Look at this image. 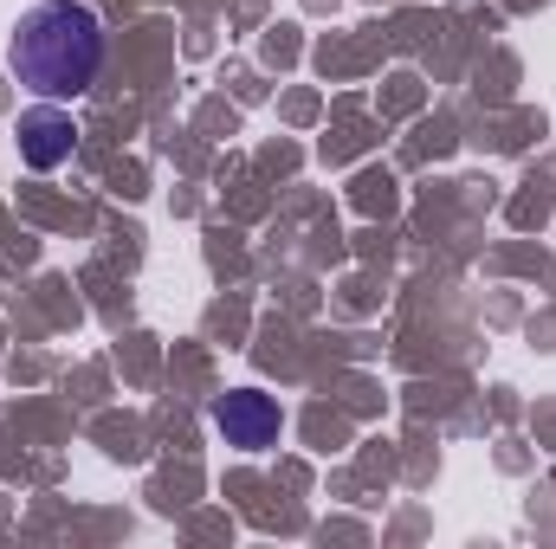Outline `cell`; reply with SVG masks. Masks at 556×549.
Masks as SVG:
<instances>
[{
	"label": "cell",
	"mask_w": 556,
	"mask_h": 549,
	"mask_svg": "<svg viewBox=\"0 0 556 549\" xmlns=\"http://www.w3.org/2000/svg\"><path fill=\"white\" fill-rule=\"evenodd\" d=\"M7 59L33 98H46V104L85 98L104 72V20L85 0H39L20 13Z\"/></svg>",
	"instance_id": "obj_1"
},
{
	"label": "cell",
	"mask_w": 556,
	"mask_h": 549,
	"mask_svg": "<svg viewBox=\"0 0 556 549\" xmlns=\"http://www.w3.org/2000/svg\"><path fill=\"white\" fill-rule=\"evenodd\" d=\"M214 426H220V439L233 446V452H266L278 446V401L273 395H260V388H233V395H220L214 401Z\"/></svg>",
	"instance_id": "obj_2"
},
{
	"label": "cell",
	"mask_w": 556,
	"mask_h": 549,
	"mask_svg": "<svg viewBox=\"0 0 556 549\" xmlns=\"http://www.w3.org/2000/svg\"><path fill=\"white\" fill-rule=\"evenodd\" d=\"M72 149H78V124L59 111V104H33L26 117H20V162L26 168H39V175H52L59 162H72Z\"/></svg>",
	"instance_id": "obj_3"
}]
</instances>
